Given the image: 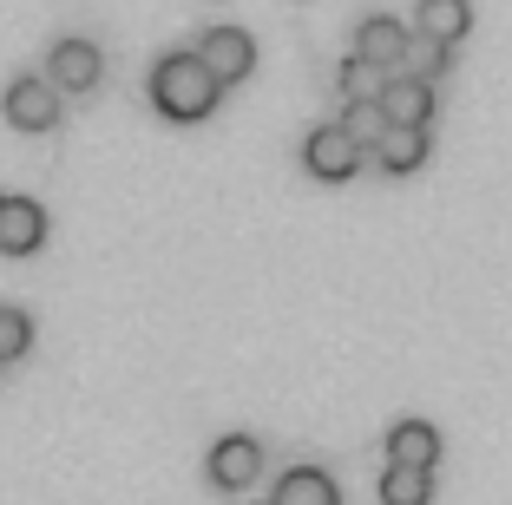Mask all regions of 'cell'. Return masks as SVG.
Here are the masks:
<instances>
[{"instance_id":"cell-6","label":"cell","mask_w":512,"mask_h":505,"mask_svg":"<svg viewBox=\"0 0 512 505\" xmlns=\"http://www.w3.org/2000/svg\"><path fill=\"white\" fill-rule=\"evenodd\" d=\"M7 119H14L20 132H53V125H60V99H53L46 79H14V86H7Z\"/></svg>"},{"instance_id":"cell-10","label":"cell","mask_w":512,"mask_h":505,"mask_svg":"<svg viewBox=\"0 0 512 505\" xmlns=\"http://www.w3.org/2000/svg\"><path fill=\"white\" fill-rule=\"evenodd\" d=\"M355 60L362 66H401L407 60V27L388 20V14L362 20V33H355Z\"/></svg>"},{"instance_id":"cell-9","label":"cell","mask_w":512,"mask_h":505,"mask_svg":"<svg viewBox=\"0 0 512 505\" xmlns=\"http://www.w3.org/2000/svg\"><path fill=\"white\" fill-rule=\"evenodd\" d=\"M46 66H53V86L92 92V86H99V66H106V60H99V46H92V40H60Z\"/></svg>"},{"instance_id":"cell-5","label":"cell","mask_w":512,"mask_h":505,"mask_svg":"<svg viewBox=\"0 0 512 505\" xmlns=\"http://www.w3.org/2000/svg\"><path fill=\"white\" fill-rule=\"evenodd\" d=\"M375 105H381V119L388 125H421L427 132V119H434V86L427 79H388V86L375 92Z\"/></svg>"},{"instance_id":"cell-17","label":"cell","mask_w":512,"mask_h":505,"mask_svg":"<svg viewBox=\"0 0 512 505\" xmlns=\"http://www.w3.org/2000/svg\"><path fill=\"white\" fill-rule=\"evenodd\" d=\"M348 138H355V145H375L381 132H388V119H381V105H355V112H348V125H342Z\"/></svg>"},{"instance_id":"cell-7","label":"cell","mask_w":512,"mask_h":505,"mask_svg":"<svg viewBox=\"0 0 512 505\" xmlns=\"http://www.w3.org/2000/svg\"><path fill=\"white\" fill-rule=\"evenodd\" d=\"M256 473H263V446H256L250 433H230V440L211 446V479L217 486H256Z\"/></svg>"},{"instance_id":"cell-11","label":"cell","mask_w":512,"mask_h":505,"mask_svg":"<svg viewBox=\"0 0 512 505\" xmlns=\"http://www.w3.org/2000/svg\"><path fill=\"white\" fill-rule=\"evenodd\" d=\"M375 158L388 164V171H421L427 164V132L421 125H388V132L375 138Z\"/></svg>"},{"instance_id":"cell-18","label":"cell","mask_w":512,"mask_h":505,"mask_svg":"<svg viewBox=\"0 0 512 505\" xmlns=\"http://www.w3.org/2000/svg\"><path fill=\"white\" fill-rule=\"evenodd\" d=\"M342 92H348V105H375V66L348 60L342 66Z\"/></svg>"},{"instance_id":"cell-1","label":"cell","mask_w":512,"mask_h":505,"mask_svg":"<svg viewBox=\"0 0 512 505\" xmlns=\"http://www.w3.org/2000/svg\"><path fill=\"white\" fill-rule=\"evenodd\" d=\"M151 105L178 125H197V119H211L217 79L204 73L197 53H171V60H158V73H151Z\"/></svg>"},{"instance_id":"cell-19","label":"cell","mask_w":512,"mask_h":505,"mask_svg":"<svg viewBox=\"0 0 512 505\" xmlns=\"http://www.w3.org/2000/svg\"><path fill=\"white\" fill-rule=\"evenodd\" d=\"M270 505H276V499H270Z\"/></svg>"},{"instance_id":"cell-13","label":"cell","mask_w":512,"mask_h":505,"mask_svg":"<svg viewBox=\"0 0 512 505\" xmlns=\"http://www.w3.org/2000/svg\"><path fill=\"white\" fill-rule=\"evenodd\" d=\"M276 505H342V492H335V479L322 473V466H296V473L276 486Z\"/></svg>"},{"instance_id":"cell-8","label":"cell","mask_w":512,"mask_h":505,"mask_svg":"<svg viewBox=\"0 0 512 505\" xmlns=\"http://www.w3.org/2000/svg\"><path fill=\"white\" fill-rule=\"evenodd\" d=\"M388 460L394 466H414V473H434L440 433L427 427V420H394V427H388Z\"/></svg>"},{"instance_id":"cell-4","label":"cell","mask_w":512,"mask_h":505,"mask_svg":"<svg viewBox=\"0 0 512 505\" xmlns=\"http://www.w3.org/2000/svg\"><path fill=\"white\" fill-rule=\"evenodd\" d=\"M40 243H46V210L33 197H0V250L33 256Z\"/></svg>"},{"instance_id":"cell-15","label":"cell","mask_w":512,"mask_h":505,"mask_svg":"<svg viewBox=\"0 0 512 505\" xmlns=\"http://www.w3.org/2000/svg\"><path fill=\"white\" fill-rule=\"evenodd\" d=\"M33 348V322L20 309H0V361H20Z\"/></svg>"},{"instance_id":"cell-2","label":"cell","mask_w":512,"mask_h":505,"mask_svg":"<svg viewBox=\"0 0 512 505\" xmlns=\"http://www.w3.org/2000/svg\"><path fill=\"white\" fill-rule=\"evenodd\" d=\"M191 53L204 60V73H211L217 86H237V79H250V66H256V40L243 27H211Z\"/></svg>"},{"instance_id":"cell-16","label":"cell","mask_w":512,"mask_h":505,"mask_svg":"<svg viewBox=\"0 0 512 505\" xmlns=\"http://www.w3.org/2000/svg\"><path fill=\"white\" fill-rule=\"evenodd\" d=\"M401 66H414L407 79H434L440 66H447V46H440V40H421V46L407 40V60H401Z\"/></svg>"},{"instance_id":"cell-12","label":"cell","mask_w":512,"mask_h":505,"mask_svg":"<svg viewBox=\"0 0 512 505\" xmlns=\"http://www.w3.org/2000/svg\"><path fill=\"white\" fill-rule=\"evenodd\" d=\"M414 14H421V33H427V40H440V46L467 40V27H473V7H467V0H421Z\"/></svg>"},{"instance_id":"cell-3","label":"cell","mask_w":512,"mask_h":505,"mask_svg":"<svg viewBox=\"0 0 512 505\" xmlns=\"http://www.w3.org/2000/svg\"><path fill=\"white\" fill-rule=\"evenodd\" d=\"M302 164H309V178L342 184V178L362 171V145H355L342 125H322V132H309V145H302Z\"/></svg>"},{"instance_id":"cell-14","label":"cell","mask_w":512,"mask_h":505,"mask_svg":"<svg viewBox=\"0 0 512 505\" xmlns=\"http://www.w3.org/2000/svg\"><path fill=\"white\" fill-rule=\"evenodd\" d=\"M427 499H434V473H414V466L381 473V505H427Z\"/></svg>"}]
</instances>
